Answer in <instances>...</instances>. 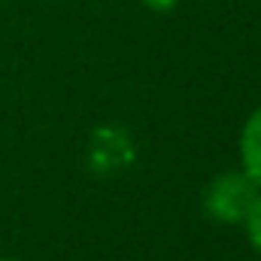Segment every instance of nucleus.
<instances>
[{"instance_id": "obj_1", "label": "nucleus", "mask_w": 261, "mask_h": 261, "mask_svg": "<svg viewBox=\"0 0 261 261\" xmlns=\"http://www.w3.org/2000/svg\"><path fill=\"white\" fill-rule=\"evenodd\" d=\"M255 197H258V186L246 173H219L203 192V210L216 222L237 225L246 219Z\"/></svg>"}, {"instance_id": "obj_2", "label": "nucleus", "mask_w": 261, "mask_h": 261, "mask_svg": "<svg viewBox=\"0 0 261 261\" xmlns=\"http://www.w3.org/2000/svg\"><path fill=\"white\" fill-rule=\"evenodd\" d=\"M240 155H243V173L261 189V107L249 116V122L243 128Z\"/></svg>"}, {"instance_id": "obj_3", "label": "nucleus", "mask_w": 261, "mask_h": 261, "mask_svg": "<svg viewBox=\"0 0 261 261\" xmlns=\"http://www.w3.org/2000/svg\"><path fill=\"white\" fill-rule=\"evenodd\" d=\"M246 234H249V240H252V246L261 252V195L255 197V203L249 206V213H246Z\"/></svg>"}, {"instance_id": "obj_4", "label": "nucleus", "mask_w": 261, "mask_h": 261, "mask_svg": "<svg viewBox=\"0 0 261 261\" xmlns=\"http://www.w3.org/2000/svg\"><path fill=\"white\" fill-rule=\"evenodd\" d=\"M149 9H155V12H167V9H173V3L176 0H143Z\"/></svg>"}, {"instance_id": "obj_5", "label": "nucleus", "mask_w": 261, "mask_h": 261, "mask_svg": "<svg viewBox=\"0 0 261 261\" xmlns=\"http://www.w3.org/2000/svg\"><path fill=\"white\" fill-rule=\"evenodd\" d=\"M0 261H9V258H0Z\"/></svg>"}]
</instances>
